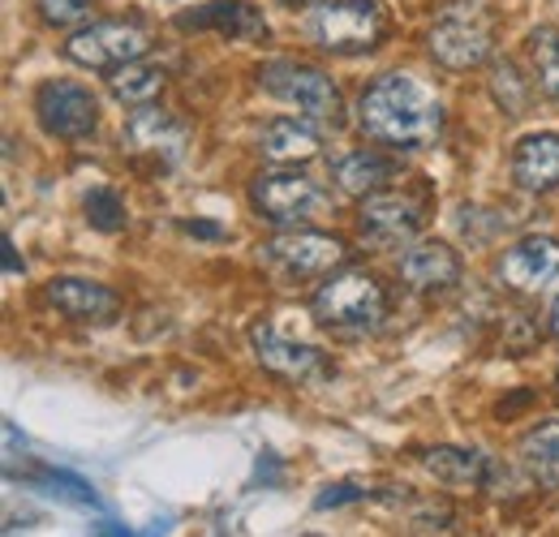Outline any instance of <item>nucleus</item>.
Segmentation results:
<instances>
[{"label": "nucleus", "instance_id": "obj_27", "mask_svg": "<svg viewBox=\"0 0 559 537\" xmlns=\"http://www.w3.org/2000/svg\"><path fill=\"white\" fill-rule=\"evenodd\" d=\"M48 26H73L91 13V0H35Z\"/></svg>", "mask_w": 559, "mask_h": 537}, {"label": "nucleus", "instance_id": "obj_11", "mask_svg": "<svg viewBox=\"0 0 559 537\" xmlns=\"http://www.w3.org/2000/svg\"><path fill=\"white\" fill-rule=\"evenodd\" d=\"M250 344H254V357L263 370H272L276 379H288V383H310V379H328L332 374V361L323 348L306 344V339H293L276 332L272 323L254 327L250 332Z\"/></svg>", "mask_w": 559, "mask_h": 537}, {"label": "nucleus", "instance_id": "obj_28", "mask_svg": "<svg viewBox=\"0 0 559 537\" xmlns=\"http://www.w3.org/2000/svg\"><path fill=\"white\" fill-rule=\"evenodd\" d=\"M349 499H361V490H357V486H341V490H323V494L314 499V508H336V503H349Z\"/></svg>", "mask_w": 559, "mask_h": 537}, {"label": "nucleus", "instance_id": "obj_25", "mask_svg": "<svg viewBox=\"0 0 559 537\" xmlns=\"http://www.w3.org/2000/svg\"><path fill=\"white\" fill-rule=\"evenodd\" d=\"M86 219H91V228H99V232H121L130 215H126V202H121L117 190L99 186V190L86 194Z\"/></svg>", "mask_w": 559, "mask_h": 537}, {"label": "nucleus", "instance_id": "obj_9", "mask_svg": "<svg viewBox=\"0 0 559 537\" xmlns=\"http://www.w3.org/2000/svg\"><path fill=\"white\" fill-rule=\"evenodd\" d=\"M250 206L272 224H306L328 211V194L301 172H263L250 181Z\"/></svg>", "mask_w": 559, "mask_h": 537}, {"label": "nucleus", "instance_id": "obj_23", "mask_svg": "<svg viewBox=\"0 0 559 537\" xmlns=\"http://www.w3.org/2000/svg\"><path fill=\"white\" fill-rule=\"evenodd\" d=\"M490 95H495V104H499L503 117H525L530 112V99H534V86H530V77L512 65V61H495L490 65Z\"/></svg>", "mask_w": 559, "mask_h": 537}, {"label": "nucleus", "instance_id": "obj_18", "mask_svg": "<svg viewBox=\"0 0 559 537\" xmlns=\"http://www.w3.org/2000/svg\"><path fill=\"white\" fill-rule=\"evenodd\" d=\"M259 151L272 164H301L323 151V138L310 126V117H280L259 134Z\"/></svg>", "mask_w": 559, "mask_h": 537}, {"label": "nucleus", "instance_id": "obj_3", "mask_svg": "<svg viewBox=\"0 0 559 537\" xmlns=\"http://www.w3.org/2000/svg\"><path fill=\"white\" fill-rule=\"evenodd\" d=\"M310 310H314V323L328 332H370L388 314V288L366 267H345L328 284H319Z\"/></svg>", "mask_w": 559, "mask_h": 537}, {"label": "nucleus", "instance_id": "obj_19", "mask_svg": "<svg viewBox=\"0 0 559 537\" xmlns=\"http://www.w3.org/2000/svg\"><path fill=\"white\" fill-rule=\"evenodd\" d=\"M421 469L430 473L435 481H443V486H483L490 473V456L483 448L443 443V448H426L421 452Z\"/></svg>", "mask_w": 559, "mask_h": 537}, {"label": "nucleus", "instance_id": "obj_8", "mask_svg": "<svg viewBox=\"0 0 559 537\" xmlns=\"http://www.w3.org/2000/svg\"><path fill=\"white\" fill-rule=\"evenodd\" d=\"M35 117L44 134L61 138V142H82L99 126V99L91 95V86L73 77H48L35 91Z\"/></svg>", "mask_w": 559, "mask_h": 537}, {"label": "nucleus", "instance_id": "obj_24", "mask_svg": "<svg viewBox=\"0 0 559 537\" xmlns=\"http://www.w3.org/2000/svg\"><path fill=\"white\" fill-rule=\"evenodd\" d=\"M525 48H530V61H534V82H538V91H543L551 104H559V31L538 26Z\"/></svg>", "mask_w": 559, "mask_h": 537}, {"label": "nucleus", "instance_id": "obj_5", "mask_svg": "<svg viewBox=\"0 0 559 537\" xmlns=\"http://www.w3.org/2000/svg\"><path fill=\"white\" fill-rule=\"evenodd\" d=\"M349 259V246L336 232H319V228H297V232H280L259 250V267H267L276 279H310V275H328Z\"/></svg>", "mask_w": 559, "mask_h": 537}, {"label": "nucleus", "instance_id": "obj_4", "mask_svg": "<svg viewBox=\"0 0 559 537\" xmlns=\"http://www.w3.org/2000/svg\"><path fill=\"white\" fill-rule=\"evenodd\" d=\"M254 82L263 86V95H272L280 104H293L297 117H310V121H341L345 117V104H341V86L323 73L319 65H306V61H263Z\"/></svg>", "mask_w": 559, "mask_h": 537}, {"label": "nucleus", "instance_id": "obj_30", "mask_svg": "<svg viewBox=\"0 0 559 537\" xmlns=\"http://www.w3.org/2000/svg\"><path fill=\"white\" fill-rule=\"evenodd\" d=\"M4 267H9V275H17V271H22V259H17L13 241H4Z\"/></svg>", "mask_w": 559, "mask_h": 537}, {"label": "nucleus", "instance_id": "obj_1", "mask_svg": "<svg viewBox=\"0 0 559 537\" xmlns=\"http://www.w3.org/2000/svg\"><path fill=\"white\" fill-rule=\"evenodd\" d=\"M443 121H448L443 99L414 73H383L357 99L361 134L396 151H421L439 142Z\"/></svg>", "mask_w": 559, "mask_h": 537}, {"label": "nucleus", "instance_id": "obj_31", "mask_svg": "<svg viewBox=\"0 0 559 537\" xmlns=\"http://www.w3.org/2000/svg\"><path fill=\"white\" fill-rule=\"evenodd\" d=\"M95 537H130V534H126L121 525H112V521H99V525H95Z\"/></svg>", "mask_w": 559, "mask_h": 537}, {"label": "nucleus", "instance_id": "obj_32", "mask_svg": "<svg viewBox=\"0 0 559 537\" xmlns=\"http://www.w3.org/2000/svg\"><path fill=\"white\" fill-rule=\"evenodd\" d=\"M547 327H551V336L559 339V297H556V306H551V319H547Z\"/></svg>", "mask_w": 559, "mask_h": 537}, {"label": "nucleus", "instance_id": "obj_12", "mask_svg": "<svg viewBox=\"0 0 559 537\" xmlns=\"http://www.w3.org/2000/svg\"><path fill=\"white\" fill-rule=\"evenodd\" d=\"M495 275L512 293H538V288H547L559 275V241L556 237H521V241H512L499 254Z\"/></svg>", "mask_w": 559, "mask_h": 537}, {"label": "nucleus", "instance_id": "obj_17", "mask_svg": "<svg viewBox=\"0 0 559 537\" xmlns=\"http://www.w3.org/2000/svg\"><path fill=\"white\" fill-rule=\"evenodd\" d=\"M186 146V130L177 117H168L164 108L146 104V108H134L130 126H126V151L134 155H151V159H177Z\"/></svg>", "mask_w": 559, "mask_h": 537}, {"label": "nucleus", "instance_id": "obj_33", "mask_svg": "<svg viewBox=\"0 0 559 537\" xmlns=\"http://www.w3.org/2000/svg\"><path fill=\"white\" fill-rule=\"evenodd\" d=\"M280 4H288V9H314V4H323V0H280Z\"/></svg>", "mask_w": 559, "mask_h": 537}, {"label": "nucleus", "instance_id": "obj_6", "mask_svg": "<svg viewBox=\"0 0 559 537\" xmlns=\"http://www.w3.org/2000/svg\"><path fill=\"white\" fill-rule=\"evenodd\" d=\"M430 57L452 73H465V69H478L490 61V48H495V35H490V22L469 9V4H452L443 9L435 22H430Z\"/></svg>", "mask_w": 559, "mask_h": 537}, {"label": "nucleus", "instance_id": "obj_16", "mask_svg": "<svg viewBox=\"0 0 559 537\" xmlns=\"http://www.w3.org/2000/svg\"><path fill=\"white\" fill-rule=\"evenodd\" d=\"M512 181L525 194L559 190V134H525L512 146Z\"/></svg>", "mask_w": 559, "mask_h": 537}, {"label": "nucleus", "instance_id": "obj_2", "mask_svg": "<svg viewBox=\"0 0 559 537\" xmlns=\"http://www.w3.org/2000/svg\"><path fill=\"white\" fill-rule=\"evenodd\" d=\"M306 39L332 57H361L388 39V9L379 0H323L306 9Z\"/></svg>", "mask_w": 559, "mask_h": 537}, {"label": "nucleus", "instance_id": "obj_13", "mask_svg": "<svg viewBox=\"0 0 559 537\" xmlns=\"http://www.w3.org/2000/svg\"><path fill=\"white\" fill-rule=\"evenodd\" d=\"M44 301H48L57 314L73 319V323H95V327L117 323V314H121V297H117L108 284H95V279H82V275H61V279H52V284L44 288Z\"/></svg>", "mask_w": 559, "mask_h": 537}, {"label": "nucleus", "instance_id": "obj_15", "mask_svg": "<svg viewBox=\"0 0 559 537\" xmlns=\"http://www.w3.org/2000/svg\"><path fill=\"white\" fill-rule=\"evenodd\" d=\"M396 275L418 293H443L461 279V254L448 241H418L396 259Z\"/></svg>", "mask_w": 559, "mask_h": 537}, {"label": "nucleus", "instance_id": "obj_20", "mask_svg": "<svg viewBox=\"0 0 559 537\" xmlns=\"http://www.w3.org/2000/svg\"><path fill=\"white\" fill-rule=\"evenodd\" d=\"M336 186L353 194V199H370V194H379L383 186H392V177H396V159H388V155H379V151H349L345 159H336Z\"/></svg>", "mask_w": 559, "mask_h": 537}, {"label": "nucleus", "instance_id": "obj_26", "mask_svg": "<svg viewBox=\"0 0 559 537\" xmlns=\"http://www.w3.org/2000/svg\"><path fill=\"white\" fill-rule=\"evenodd\" d=\"M44 490L70 499V503H78V508H99L91 481H82V477H73V473H44Z\"/></svg>", "mask_w": 559, "mask_h": 537}, {"label": "nucleus", "instance_id": "obj_22", "mask_svg": "<svg viewBox=\"0 0 559 537\" xmlns=\"http://www.w3.org/2000/svg\"><path fill=\"white\" fill-rule=\"evenodd\" d=\"M521 465L534 481L559 486V421H538L521 439Z\"/></svg>", "mask_w": 559, "mask_h": 537}, {"label": "nucleus", "instance_id": "obj_10", "mask_svg": "<svg viewBox=\"0 0 559 537\" xmlns=\"http://www.w3.org/2000/svg\"><path fill=\"white\" fill-rule=\"evenodd\" d=\"M421 224H426V202L409 190H379V194L361 199V211H357V228L370 246L414 241Z\"/></svg>", "mask_w": 559, "mask_h": 537}, {"label": "nucleus", "instance_id": "obj_34", "mask_svg": "<svg viewBox=\"0 0 559 537\" xmlns=\"http://www.w3.org/2000/svg\"><path fill=\"white\" fill-rule=\"evenodd\" d=\"M556 379H559V374H556Z\"/></svg>", "mask_w": 559, "mask_h": 537}, {"label": "nucleus", "instance_id": "obj_29", "mask_svg": "<svg viewBox=\"0 0 559 537\" xmlns=\"http://www.w3.org/2000/svg\"><path fill=\"white\" fill-rule=\"evenodd\" d=\"M186 232H203V237H211V241H219L224 237V228L219 224H181Z\"/></svg>", "mask_w": 559, "mask_h": 537}, {"label": "nucleus", "instance_id": "obj_21", "mask_svg": "<svg viewBox=\"0 0 559 537\" xmlns=\"http://www.w3.org/2000/svg\"><path fill=\"white\" fill-rule=\"evenodd\" d=\"M164 86H168V73L164 65H151V61H130V65L108 73V91L126 108H146L151 99H159Z\"/></svg>", "mask_w": 559, "mask_h": 537}, {"label": "nucleus", "instance_id": "obj_14", "mask_svg": "<svg viewBox=\"0 0 559 537\" xmlns=\"http://www.w3.org/2000/svg\"><path fill=\"white\" fill-rule=\"evenodd\" d=\"M173 26L177 31H215V35H233V39H263L267 35V17L250 0H211L203 9L177 13Z\"/></svg>", "mask_w": 559, "mask_h": 537}, {"label": "nucleus", "instance_id": "obj_7", "mask_svg": "<svg viewBox=\"0 0 559 537\" xmlns=\"http://www.w3.org/2000/svg\"><path fill=\"white\" fill-rule=\"evenodd\" d=\"M151 48V35L146 26L139 22H126V17H108V22H91L82 31H73L66 39V57L73 65H86V69H121L130 61H142Z\"/></svg>", "mask_w": 559, "mask_h": 537}]
</instances>
